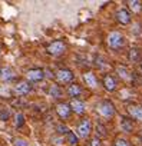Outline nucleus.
Wrapping results in <instances>:
<instances>
[{
  "label": "nucleus",
  "mask_w": 142,
  "mask_h": 146,
  "mask_svg": "<svg viewBox=\"0 0 142 146\" xmlns=\"http://www.w3.org/2000/svg\"><path fill=\"white\" fill-rule=\"evenodd\" d=\"M96 110H98V113L101 116L108 117V119L113 117V115H115V106H113V103L111 100H102V102H99L98 106H96Z\"/></svg>",
  "instance_id": "nucleus-1"
},
{
  "label": "nucleus",
  "mask_w": 142,
  "mask_h": 146,
  "mask_svg": "<svg viewBox=\"0 0 142 146\" xmlns=\"http://www.w3.org/2000/svg\"><path fill=\"white\" fill-rule=\"evenodd\" d=\"M108 46L111 49H121L123 44H125V37L119 33V32H111L108 35Z\"/></svg>",
  "instance_id": "nucleus-2"
},
{
  "label": "nucleus",
  "mask_w": 142,
  "mask_h": 146,
  "mask_svg": "<svg viewBox=\"0 0 142 146\" xmlns=\"http://www.w3.org/2000/svg\"><path fill=\"white\" fill-rule=\"evenodd\" d=\"M65 50H66V44L62 40H55L46 47V52L52 56H59V54L65 53Z\"/></svg>",
  "instance_id": "nucleus-3"
},
{
  "label": "nucleus",
  "mask_w": 142,
  "mask_h": 146,
  "mask_svg": "<svg viewBox=\"0 0 142 146\" xmlns=\"http://www.w3.org/2000/svg\"><path fill=\"white\" fill-rule=\"evenodd\" d=\"M59 83H70L73 79H75V75H73V72L72 70H69V69H59L56 72V76Z\"/></svg>",
  "instance_id": "nucleus-4"
},
{
  "label": "nucleus",
  "mask_w": 142,
  "mask_h": 146,
  "mask_svg": "<svg viewBox=\"0 0 142 146\" xmlns=\"http://www.w3.org/2000/svg\"><path fill=\"white\" fill-rule=\"evenodd\" d=\"M91 132H92V123H91V120L86 117V119H83V120L78 125V137L85 139V137H88V136L91 135Z\"/></svg>",
  "instance_id": "nucleus-5"
},
{
  "label": "nucleus",
  "mask_w": 142,
  "mask_h": 146,
  "mask_svg": "<svg viewBox=\"0 0 142 146\" xmlns=\"http://www.w3.org/2000/svg\"><path fill=\"white\" fill-rule=\"evenodd\" d=\"M26 78L29 82L32 83H37V82H42L45 79V70L43 69H30L27 73H26Z\"/></svg>",
  "instance_id": "nucleus-6"
},
{
  "label": "nucleus",
  "mask_w": 142,
  "mask_h": 146,
  "mask_svg": "<svg viewBox=\"0 0 142 146\" xmlns=\"http://www.w3.org/2000/svg\"><path fill=\"white\" fill-rule=\"evenodd\" d=\"M56 113L60 119H67L70 116V113H72V109H70V106L67 103H59V105H56Z\"/></svg>",
  "instance_id": "nucleus-7"
},
{
  "label": "nucleus",
  "mask_w": 142,
  "mask_h": 146,
  "mask_svg": "<svg viewBox=\"0 0 142 146\" xmlns=\"http://www.w3.org/2000/svg\"><path fill=\"white\" fill-rule=\"evenodd\" d=\"M116 20L121 23V25H129L131 23V13L126 10V9H119L115 15Z\"/></svg>",
  "instance_id": "nucleus-8"
},
{
  "label": "nucleus",
  "mask_w": 142,
  "mask_h": 146,
  "mask_svg": "<svg viewBox=\"0 0 142 146\" xmlns=\"http://www.w3.org/2000/svg\"><path fill=\"white\" fill-rule=\"evenodd\" d=\"M128 113L131 115L132 119L142 122V106L141 105H131L128 108Z\"/></svg>",
  "instance_id": "nucleus-9"
},
{
  "label": "nucleus",
  "mask_w": 142,
  "mask_h": 146,
  "mask_svg": "<svg viewBox=\"0 0 142 146\" xmlns=\"http://www.w3.org/2000/svg\"><path fill=\"white\" fill-rule=\"evenodd\" d=\"M70 109H72V112L78 113V115H83L85 113V103L79 99H72L69 103Z\"/></svg>",
  "instance_id": "nucleus-10"
},
{
  "label": "nucleus",
  "mask_w": 142,
  "mask_h": 146,
  "mask_svg": "<svg viewBox=\"0 0 142 146\" xmlns=\"http://www.w3.org/2000/svg\"><path fill=\"white\" fill-rule=\"evenodd\" d=\"M15 92L17 95H20V96H25V95H27V93L32 92V86H30L29 82H19L15 86Z\"/></svg>",
  "instance_id": "nucleus-11"
},
{
  "label": "nucleus",
  "mask_w": 142,
  "mask_h": 146,
  "mask_svg": "<svg viewBox=\"0 0 142 146\" xmlns=\"http://www.w3.org/2000/svg\"><path fill=\"white\" fill-rule=\"evenodd\" d=\"M103 88H105L108 92H115L116 88H118V83H116L115 78L111 76V75H106V76L103 78Z\"/></svg>",
  "instance_id": "nucleus-12"
},
{
  "label": "nucleus",
  "mask_w": 142,
  "mask_h": 146,
  "mask_svg": "<svg viewBox=\"0 0 142 146\" xmlns=\"http://www.w3.org/2000/svg\"><path fill=\"white\" fill-rule=\"evenodd\" d=\"M121 129L123 132H132L133 130V122L131 117H126V116H122L121 119Z\"/></svg>",
  "instance_id": "nucleus-13"
},
{
  "label": "nucleus",
  "mask_w": 142,
  "mask_h": 146,
  "mask_svg": "<svg viewBox=\"0 0 142 146\" xmlns=\"http://www.w3.org/2000/svg\"><path fill=\"white\" fill-rule=\"evenodd\" d=\"M83 79H85V82H86V85L89 86V88H96L98 86V80H96V76L93 75L92 72H86L85 75H83Z\"/></svg>",
  "instance_id": "nucleus-14"
},
{
  "label": "nucleus",
  "mask_w": 142,
  "mask_h": 146,
  "mask_svg": "<svg viewBox=\"0 0 142 146\" xmlns=\"http://www.w3.org/2000/svg\"><path fill=\"white\" fill-rule=\"evenodd\" d=\"M81 93H82V88L79 86V85H76V83H73V85H70L69 88H67V95L70 96V98H78V96H81Z\"/></svg>",
  "instance_id": "nucleus-15"
},
{
  "label": "nucleus",
  "mask_w": 142,
  "mask_h": 146,
  "mask_svg": "<svg viewBox=\"0 0 142 146\" xmlns=\"http://www.w3.org/2000/svg\"><path fill=\"white\" fill-rule=\"evenodd\" d=\"M116 72H118V75H119L123 80H131V79H132L129 70H128L125 66H118V67H116Z\"/></svg>",
  "instance_id": "nucleus-16"
},
{
  "label": "nucleus",
  "mask_w": 142,
  "mask_h": 146,
  "mask_svg": "<svg viewBox=\"0 0 142 146\" xmlns=\"http://www.w3.org/2000/svg\"><path fill=\"white\" fill-rule=\"evenodd\" d=\"M13 70L10 69V67H3L2 69V76H0V79L2 80H5V82H9V80H12L13 79Z\"/></svg>",
  "instance_id": "nucleus-17"
},
{
  "label": "nucleus",
  "mask_w": 142,
  "mask_h": 146,
  "mask_svg": "<svg viewBox=\"0 0 142 146\" xmlns=\"http://www.w3.org/2000/svg\"><path fill=\"white\" fill-rule=\"evenodd\" d=\"M49 95H50L52 98H55V99H59V98H62L63 92H62V89H60L57 85H52V86L49 88Z\"/></svg>",
  "instance_id": "nucleus-18"
},
{
  "label": "nucleus",
  "mask_w": 142,
  "mask_h": 146,
  "mask_svg": "<svg viewBox=\"0 0 142 146\" xmlns=\"http://www.w3.org/2000/svg\"><path fill=\"white\" fill-rule=\"evenodd\" d=\"M128 57H129V60H131L132 63L138 62V60L141 59V52H139V49H136V47H132V49L129 50V54H128Z\"/></svg>",
  "instance_id": "nucleus-19"
},
{
  "label": "nucleus",
  "mask_w": 142,
  "mask_h": 146,
  "mask_svg": "<svg viewBox=\"0 0 142 146\" xmlns=\"http://www.w3.org/2000/svg\"><path fill=\"white\" fill-rule=\"evenodd\" d=\"M128 6H129V9H131L132 12H135V13H138V12L142 10V3L138 2V0H131V2H128Z\"/></svg>",
  "instance_id": "nucleus-20"
},
{
  "label": "nucleus",
  "mask_w": 142,
  "mask_h": 146,
  "mask_svg": "<svg viewBox=\"0 0 142 146\" xmlns=\"http://www.w3.org/2000/svg\"><path fill=\"white\" fill-rule=\"evenodd\" d=\"M95 130H96V137H105L106 136V127L102 125V123H98L96 125V127H95Z\"/></svg>",
  "instance_id": "nucleus-21"
},
{
  "label": "nucleus",
  "mask_w": 142,
  "mask_h": 146,
  "mask_svg": "<svg viewBox=\"0 0 142 146\" xmlns=\"http://www.w3.org/2000/svg\"><path fill=\"white\" fill-rule=\"evenodd\" d=\"M66 142L69 143V145H76L78 143V135H75L73 132H67L66 133Z\"/></svg>",
  "instance_id": "nucleus-22"
},
{
  "label": "nucleus",
  "mask_w": 142,
  "mask_h": 146,
  "mask_svg": "<svg viewBox=\"0 0 142 146\" xmlns=\"http://www.w3.org/2000/svg\"><path fill=\"white\" fill-rule=\"evenodd\" d=\"M23 125H25V116H23V113H17L16 115V126L22 127Z\"/></svg>",
  "instance_id": "nucleus-23"
},
{
  "label": "nucleus",
  "mask_w": 142,
  "mask_h": 146,
  "mask_svg": "<svg viewBox=\"0 0 142 146\" xmlns=\"http://www.w3.org/2000/svg\"><path fill=\"white\" fill-rule=\"evenodd\" d=\"M9 116H10V112L9 110H0V120H9Z\"/></svg>",
  "instance_id": "nucleus-24"
},
{
  "label": "nucleus",
  "mask_w": 142,
  "mask_h": 146,
  "mask_svg": "<svg viewBox=\"0 0 142 146\" xmlns=\"http://www.w3.org/2000/svg\"><path fill=\"white\" fill-rule=\"evenodd\" d=\"M113 146H129V142L125 140V139H118V140L115 142Z\"/></svg>",
  "instance_id": "nucleus-25"
},
{
  "label": "nucleus",
  "mask_w": 142,
  "mask_h": 146,
  "mask_svg": "<svg viewBox=\"0 0 142 146\" xmlns=\"http://www.w3.org/2000/svg\"><path fill=\"white\" fill-rule=\"evenodd\" d=\"M57 132H59V133H65V135H66V133L69 132V129H67L65 125H59V126H57Z\"/></svg>",
  "instance_id": "nucleus-26"
},
{
  "label": "nucleus",
  "mask_w": 142,
  "mask_h": 146,
  "mask_svg": "<svg viewBox=\"0 0 142 146\" xmlns=\"http://www.w3.org/2000/svg\"><path fill=\"white\" fill-rule=\"evenodd\" d=\"M89 146H101V139H99V137L92 139V140H91V143H89Z\"/></svg>",
  "instance_id": "nucleus-27"
},
{
  "label": "nucleus",
  "mask_w": 142,
  "mask_h": 146,
  "mask_svg": "<svg viewBox=\"0 0 142 146\" xmlns=\"http://www.w3.org/2000/svg\"><path fill=\"white\" fill-rule=\"evenodd\" d=\"M15 146H27V143H26V140H22V139H17V140L15 142Z\"/></svg>",
  "instance_id": "nucleus-28"
},
{
  "label": "nucleus",
  "mask_w": 142,
  "mask_h": 146,
  "mask_svg": "<svg viewBox=\"0 0 142 146\" xmlns=\"http://www.w3.org/2000/svg\"><path fill=\"white\" fill-rule=\"evenodd\" d=\"M0 76H2V69H0Z\"/></svg>",
  "instance_id": "nucleus-29"
},
{
  "label": "nucleus",
  "mask_w": 142,
  "mask_h": 146,
  "mask_svg": "<svg viewBox=\"0 0 142 146\" xmlns=\"http://www.w3.org/2000/svg\"><path fill=\"white\" fill-rule=\"evenodd\" d=\"M141 67H142V62H141Z\"/></svg>",
  "instance_id": "nucleus-30"
},
{
  "label": "nucleus",
  "mask_w": 142,
  "mask_h": 146,
  "mask_svg": "<svg viewBox=\"0 0 142 146\" xmlns=\"http://www.w3.org/2000/svg\"><path fill=\"white\" fill-rule=\"evenodd\" d=\"M0 52H2V49H0Z\"/></svg>",
  "instance_id": "nucleus-31"
}]
</instances>
